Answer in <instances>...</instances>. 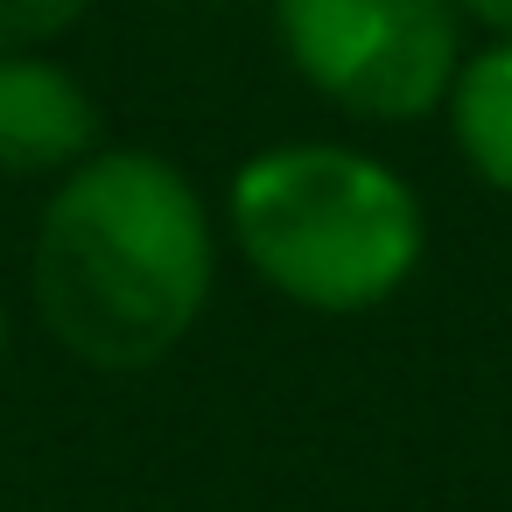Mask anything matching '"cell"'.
<instances>
[{"label": "cell", "instance_id": "obj_6", "mask_svg": "<svg viewBox=\"0 0 512 512\" xmlns=\"http://www.w3.org/2000/svg\"><path fill=\"white\" fill-rule=\"evenodd\" d=\"M92 15V0H0V57L50 50Z\"/></svg>", "mask_w": 512, "mask_h": 512}, {"label": "cell", "instance_id": "obj_7", "mask_svg": "<svg viewBox=\"0 0 512 512\" xmlns=\"http://www.w3.org/2000/svg\"><path fill=\"white\" fill-rule=\"evenodd\" d=\"M463 29H484V43H512V0H456Z\"/></svg>", "mask_w": 512, "mask_h": 512}, {"label": "cell", "instance_id": "obj_4", "mask_svg": "<svg viewBox=\"0 0 512 512\" xmlns=\"http://www.w3.org/2000/svg\"><path fill=\"white\" fill-rule=\"evenodd\" d=\"M99 148H106V113L71 64H57L50 50L0 57V176L64 183Z\"/></svg>", "mask_w": 512, "mask_h": 512}, {"label": "cell", "instance_id": "obj_3", "mask_svg": "<svg viewBox=\"0 0 512 512\" xmlns=\"http://www.w3.org/2000/svg\"><path fill=\"white\" fill-rule=\"evenodd\" d=\"M288 71L372 127H421L449 106L470 57L456 0H267Z\"/></svg>", "mask_w": 512, "mask_h": 512}, {"label": "cell", "instance_id": "obj_5", "mask_svg": "<svg viewBox=\"0 0 512 512\" xmlns=\"http://www.w3.org/2000/svg\"><path fill=\"white\" fill-rule=\"evenodd\" d=\"M442 127L456 162L491 197H512V43H470L442 106Z\"/></svg>", "mask_w": 512, "mask_h": 512}, {"label": "cell", "instance_id": "obj_1", "mask_svg": "<svg viewBox=\"0 0 512 512\" xmlns=\"http://www.w3.org/2000/svg\"><path fill=\"white\" fill-rule=\"evenodd\" d=\"M225 225L162 148L106 141L64 183H50L29 302L57 351L92 372L162 365L211 309Z\"/></svg>", "mask_w": 512, "mask_h": 512}, {"label": "cell", "instance_id": "obj_8", "mask_svg": "<svg viewBox=\"0 0 512 512\" xmlns=\"http://www.w3.org/2000/svg\"><path fill=\"white\" fill-rule=\"evenodd\" d=\"M0 358H8V302H0Z\"/></svg>", "mask_w": 512, "mask_h": 512}, {"label": "cell", "instance_id": "obj_2", "mask_svg": "<svg viewBox=\"0 0 512 512\" xmlns=\"http://www.w3.org/2000/svg\"><path fill=\"white\" fill-rule=\"evenodd\" d=\"M218 225L239 267L309 316L386 309L428 253L421 190L386 155L351 141L253 148L225 183Z\"/></svg>", "mask_w": 512, "mask_h": 512}]
</instances>
